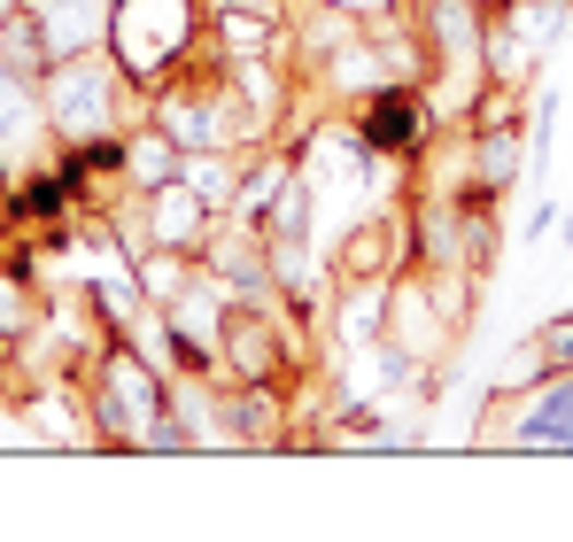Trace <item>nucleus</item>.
Here are the masks:
<instances>
[{
	"mask_svg": "<svg viewBox=\"0 0 573 542\" xmlns=\"http://www.w3.org/2000/svg\"><path fill=\"white\" fill-rule=\"evenodd\" d=\"M380 148H395V140H411V102L403 94H387V102H372V125H365Z\"/></svg>",
	"mask_w": 573,
	"mask_h": 542,
	"instance_id": "1",
	"label": "nucleus"
},
{
	"mask_svg": "<svg viewBox=\"0 0 573 542\" xmlns=\"http://www.w3.org/2000/svg\"><path fill=\"white\" fill-rule=\"evenodd\" d=\"M527 434H573V388H565L558 403H542V411L527 419Z\"/></svg>",
	"mask_w": 573,
	"mask_h": 542,
	"instance_id": "2",
	"label": "nucleus"
}]
</instances>
